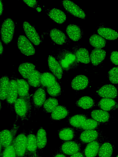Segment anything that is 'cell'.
Returning <instances> with one entry per match:
<instances>
[{
    "label": "cell",
    "instance_id": "cell-1",
    "mask_svg": "<svg viewBox=\"0 0 118 157\" xmlns=\"http://www.w3.org/2000/svg\"><path fill=\"white\" fill-rule=\"evenodd\" d=\"M40 82L41 86L46 89L50 95L56 97L61 94V86L57 78L51 73L47 72L41 74Z\"/></svg>",
    "mask_w": 118,
    "mask_h": 157
},
{
    "label": "cell",
    "instance_id": "cell-2",
    "mask_svg": "<svg viewBox=\"0 0 118 157\" xmlns=\"http://www.w3.org/2000/svg\"><path fill=\"white\" fill-rule=\"evenodd\" d=\"M56 58L63 70L65 71L76 68L79 63L73 53L65 49L60 50Z\"/></svg>",
    "mask_w": 118,
    "mask_h": 157
},
{
    "label": "cell",
    "instance_id": "cell-3",
    "mask_svg": "<svg viewBox=\"0 0 118 157\" xmlns=\"http://www.w3.org/2000/svg\"><path fill=\"white\" fill-rule=\"evenodd\" d=\"M15 112L22 120H28L31 115L32 104L30 96L24 97H18L14 105Z\"/></svg>",
    "mask_w": 118,
    "mask_h": 157
},
{
    "label": "cell",
    "instance_id": "cell-4",
    "mask_svg": "<svg viewBox=\"0 0 118 157\" xmlns=\"http://www.w3.org/2000/svg\"><path fill=\"white\" fill-rule=\"evenodd\" d=\"M16 120L10 130L5 129L0 134V155L12 142L14 138L16 136L19 126L17 124Z\"/></svg>",
    "mask_w": 118,
    "mask_h": 157
},
{
    "label": "cell",
    "instance_id": "cell-5",
    "mask_svg": "<svg viewBox=\"0 0 118 157\" xmlns=\"http://www.w3.org/2000/svg\"><path fill=\"white\" fill-rule=\"evenodd\" d=\"M15 25L10 18L6 19L2 24L1 28V35L2 41L7 44L12 40L14 32Z\"/></svg>",
    "mask_w": 118,
    "mask_h": 157
},
{
    "label": "cell",
    "instance_id": "cell-6",
    "mask_svg": "<svg viewBox=\"0 0 118 157\" xmlns=\"http://www.w3.org/2000/svg\"><path fill=\"white\" fill-rule=\"evenodd\" d=\"M81 147L80 142L71 140L65 141L62 143L58 151L69 157L81 151Z\"/></svg>",
    "mask_w": 118,
    "mask_h": 157
},
{
    "label": "cell",
    "instance_id": "cell-7",
    "mask_svg": "<svg viewBox=\"0 0 118 157\" xmlns=\"http://www.w3.org/2000/svg\"><path fill=\"white\" fill-rule=\"evenodd\" d=\"M27 135L24 130L16 137L14 142L16 157H24Z\"/></svg>",
    "mask_w": 118,
    "mask_h": 157
},
{
    "label": "cell",
    "instance_id": "cell-8",
    "mask_svg": "<svg viewBox=\"0 0 118 157\" xmlns=\"http://www.w3.org/2000/svg\"><path fill=\"white\" fill-rule=\"evenodd\" d=\"M18 97L17 79L14 77L10 79L9 89L6 99L7 104L13 109L15 103Z\"/></svg>",
    "mask_w": 118,
    "mask_h": 157
},
{
    "label": "cell",
    "instance_id": "cell-9",
    "mask_svg": "<svg viewBox=\"0 0 118 157\" xmlns=\"http://www.w3.org/2000/svg\"><path fill=\"white\" fill-rule=\"evenodd\" d=\"M36 136L32 130L27 135L26 149L24 157H37L38 154Z\"/></svg>",
    "mask_w": 118,
    "mask_h": 157
},
{
    "label": "cell",
    "instance_id": "cell-10",
    "mask_svg": "<svg viewBox=\"0 0 118 157\" xmlns=\"http://www.w3.org/2000/svg\"><path fill=\"white\" fill-rule=\"evenodd\" d=\"M17 44L19 49L24 55L30 56L35 54V50L33 46L25 36H19Z\"/></svg>",
    "mask_w": 118,
    "mask_h": 157
},
{
    "label": "cell",
    "instance_id": "cell-11",
    "mask_svg": "<svg viewBox=\"0 0 118 157\" xmlns=\"http://www.w3.org/2000/svg\"><path fill=\"white\" fill-rule=\"evenodd\" d=\"M62 4L69 13L73 16L82 19L86 18V16L84 12L77 5L70 0H64Z\"/></svg>",
    "mask_w": 118,
    "mask_h": 157
},
{
    "label": "cell",
    "instance_id": "cell-12",
    "mask_svg": "<svg viewBox=\"0 0 118 157\" xmlns=\"http://www.w3.org/2000/svg\"><path fill=\"white\" fill-rule=\"evenodd\" d=\"M97 94L103 98L114 99L117 97L118 90L116 88L111 84L105 85L97 91Z\"/></svg>",
    "mask_w": 118,
    "mask_h": 157
},
{
    "label": "cell",
    "instance_id": "cell-13",
    "mask_svg": "<svg viewBox=\"0 0 118 157\" xmlns=\"http://www.w3.org/2000/svg\"><path fill=\"white\" fill-rule=\"evenodd\" d=\"M100 131L97 129L84 130L80 134L79 139L81 143H88L101 137Z\"/></svg>",
    "mask_w": 118,
    "mask_h": 157
},
{
    "label": "cell",
    "instance_id": "cell-14",
    "mask_svg": "<svg viewBox=\"0 0 118 157\" xmlns=\"http://www.w3.org/2000/svg\"><path fill=\"white\" fill-rule=\"evenodd\" d=\"M23 27L25 34L30 41L35 45H39L41 42L40 37L34 28L27 21L23 22Z\"/></svg>",
    "mask_w": 118,
    "mask_h": 157
},
{
    "label": "cell",
    "instance_id": "cell-15",
    "mask_svg": "<svg viewBox=\"0 0 118 157\" xmlns=\"http://www.w3.org/2000/svg\"><path fill=\"white\" fill-rule=\"evenodd\" d=\"M101 137L92 142L88 143L83 153L85 157H95L98 153L100 146L103 143Z\"/></svg>",
    "mask_w": 118,
    "mask_h": 157
},
{
    "label": "cell",
    "instance_id": "cell-16",
    "mask_svg": "<svg viewBox=\"0 0 118 157\" xmlns=\"http://www.w3.org/2000/svg\"><path fill=\"white\" fill-rule=\"evenodd\" d=\"M89 83V79L87 76L80 75L76 76L73 79L71 82V86L74 90H81L87 87Z\"/></svg>",
    "mask_w": 118,
    "mask_h": 157
},
{
    "label": "cell",
    "instance_id": "cell-17",
    "mask_svg": "<svg viewBox=\"0 0 118 157\" xmlns=\"http://www.w3.org/2000/svg\"><path fill=\"white\" fill-rule=\"evenodd\" d=\"M46 98L45 89L42 86L38 88L32 96V103L34 108L36 109L40 108L44 104Z\"/></svg>",
    "mask_w": 118,
    "mask_h": 157
},
{
    "label": "cell",
    "instance_id": "cell-18",
    "mask_svg": "<svg viewBox=\"0 0 118 157\" xmlns=\"http://www.w3.org/2000/svg\"><path fill=\"white\" fill-rule=\"evenodd\" d=\"M49 68L53 75L59 80L63 75V69L57 60L53 56H49L48 59Z\"/></svg>",
    "mask_w": 118,
    "mask_h": 157
},
{
    "label": "cell",
    "instance_id": "cell-19",
    "mask_svg": "<svg viewBox=\"0 0 118 157\" xmlns=\"http://www.w3.org/2000/svg\"><path fill=\"white\" fill-rule=\"evenodd\" d=\"M72 51L79 62L85 64L90 62V55L88 50L85 48L75 45L73 46Z\"/></svg>",
    "mask_w": 118,
    "mask_h": 157
},
{
    "label": "cell",
    "instance_id": "cell-20",
    "mask_svg": "<svg viewBox=\"0 0 118 157\" xmlns=\"http://www.w3.org/2000/svg\"><path fill=\"white\" fill-rule=\"evenodd\" d=\"M66 32L69 37L75 41L81 39L83 35V32L81 28L75 24L68 25L66 29Z\"/></svg>",
    "mask_w": 118,
    "mask_h": 157
},
{
    "label": "cell",
    "instance_id": "cell-21",
    "mask_svg": "<svg viewBox=\"0 0 118 157\" xmlns=\"http://www.w3.org/2000/svg\"><path fill=\"white\" fill-rule=\"evenodd\" d=\"M91 116L93 119L99 124H107L109 121L110 115L107 112L102 109H95L91 113Z\"/></svg>",
    "mask_w": 118,
    "mask_h": 157
},
{
    "label": "cell",
    "instance_id": "cell-22",
    "mask_svg": "<svg viewBox=\"0 0 118 157\" xmlns=\"http://www.w3.org/2000/svg\"><path fill=\"white\" fill-rule=\"evenodd\" d=\"M49 35L52 40L57 44H64L68 41V39L65 33L56 28H53L50 31Z\"/></svg>",
    "mask_w": 118,
    "mask_h": 157
},
{
    "label": "cell",
    "instance_id": "cell-23",
    "mask_svg": "<svg viewBox=\"0 0 118 157\" xmlns=\"http://www.w3.org/2000/svg\"><path fill=\"white\" fill-rule=\"evenodd\" d=\"M106 55V52L103 49L95 48L93 50L90 55L92 64L94 66L100 64L104 60Z\"/></svg>",
    "mask_w": 118,
    "mask_h": 157
},
{
    "label": "cell",
    "instance_id": "cell-24",
    "mask_svg": "<svg viewBox=\"0 0 118 157\" xmlns=\"http://www.w3.org/2000/svg\"><path fill=\"white\" fill-rule=\"evenodd\" d=\"M38 151L39 153L45 147L47 142V133L42 127L38 129L36 136Z\"/></svg>",
    "mask_w": 118,
    "mask_h": 157
},
{
    "label": "cell",
    "instance_id": "cell-25",
    "mask_svg": "<svg viewBox=\"0 0 118 157\" xmlns=\"http://www.w3.org/2000/svg\"><path fill=\"white\" fill-rule=\"evenodd\" d=\"M97 105L102 110L106 112L118 109V103L112 99L103 98L99 101Z\"/></svg>",
    "mask_w": 118,
    "mask_h": 157
},
{
    "label": "cell",
    "instance_id": "cell-26",
    "mask_svg": "<svg viewBox=\"0 0 118 157\" xmlns=\"http://www.w3.org/2000/svg\"><path fill=\"white\" fill-rule=\"evenodd\" d=\"M69 111L65 106L58 105L52 112L50 119L53 121L61 120L67 117Z\"/></svg>",
    "mask_w": 118,
    "mask_h": 157
},
{
    "label": "cell",
    "instance_id": "cell-27",
    "mask_svg": "<svg viewBox=\"0 0 118 157\" xmlns=\"http://www.w3.org/2000/svg\"><path fill=\"white\" fill-rule=\"evenodd\" d=\"M48 14L51 19L59 24H63L66 20L65 13L62 11L57 8L49 10L48 12Z\"/></svg>",
    "mask_w": 118,
    "mask_h": 157
},
{
    "label": "cell",
    "instance_id": "cell-28",
    "mask_svg": "<svg viewBox=\"0 0 118 157\" xmlns=\"http://www.w3.org/2000/svg\"><path fill=\"white\" fill-rule=\"evenodd\" d=\"M97 32L99 35L108 40H114L118 38V33L109 28L100 27Z\"/></svg>",
    "mask_w": 118,
    "mask_h": 157
},
{
    "label": "cell",
    "instance_id": "cell-29",
    "mask_svg": "<svg viewBox=\"0 0 118 157\" xmlns=\"http://www.w3.org/2000/svg\"><path fill=\"white\" fill-rule=\"evenodd\" d=\"M17 84L18 97L30 96L29 84L27 81L23 79H17Z\"/></svg>",
    "mask_w": 118,
    "mask_h": 157
},
{
    "label": "cell",
    "instance_id": "cell-30",
    "mask_svg": "<svg viewBox=\"0 0 118 157\" xmlns=\"http://www.w3.org/2000/svg\"><path fill=\"white\" fill-rule=\"evenodd\" d=\"M59 138L65 141L73 140L76 136L74 130L71 128H62L58 131Z\"/></svg>",
    "mask_w": 118,
    "mask_h": 157
},
{
    "label": "cell",
    "instance_id": "cell-31",
    "mask_svg": "<svg viewBox=\"0 0 118 157\" xmlns=\"http://www.w3.org/2000/svg\"><path fill=\"white\" fill-rule=\"evenodd\" d=\"M87 119V116L83 114H77L70 117L68 120L69 124L77 129H81V126Z\"/></svg>",
    "mask_w": 118,
    "mask_h": 157
},
{
    "label": "cell",
    "instance_id": "cell-32",
    "mask_svg": "<svg viewBox=\"0 0 118 157\" xmlns=\"http://www.w3.org/2000/svg\"><path fill=\"white\" fill-rule=\"evenodd\" d=\"M35 69V66L33 64L28 62L21 63L18 68V71L22 76L26 79Z\"/></svg>",
    "mask_w": 118,
    "mask_h": 157
},
{
    "label": "cell",
    "instance_id": "cell-33",
    "mask_svg": "<svg viewBox=\"0 0 118 157\" xmlns=\"http://www.w3.org/2000/svg\"><path fill=\"white\" fill-rule=\"evenodd\" d=\"M10 79L7 75L2 76L0 79V98L1 100H6L9 89Z\"/></svg>",
    "mask_w": 118,
    "mask_h": 157
},
{
    "label": "cell",
    "instance_id": "cell-34",
    "mask_svg": "<svg viewBox=\"0 0 118 157\" xmlns=\"http://www.w3.org/2000/svg\"><path fill=\"white\" fill-rule=\"evenodd\" d=\"M112 145L108 142H103L100 148L99 157H112L113 152Z\"/></svg>",
    "mask_w": 118,
    "mask_h": 157
},
{
    "label": "cell",
    "instance_id": "cell-35",
    "mask_svg": "<svg viewBox=\"0 0 118 157\" xmlns=\"http://www.w3.org/2000/svg\"><path fill=\"white\" fill-rule=\"evenodd\" d=\"M95 103L94 100L91 97L88 96L81 98L76 102L77 106L84 109L91 108L94 106Z\"/></svg>",
    "mask_w": 118,
    "mask_h": 157
},
{
    "label": "cell",
    "instance_id": "cell-36",
    "mask_svg": "<svg viewBox=\"0 0 118 157\" xmlns=\"http://www.w3.org/2000/svg\"><path fill=\"white\" fill-rule=\"evenodd\" d=\"M90 44L96 48L101 49L104 47L106 44L105 39L99 35L93 34L90 37Z\"/></svg>",
    "mask_w": 118,
    "mask_h": 157
},
{
    "label": "cell",
    "instance_id": "cell-37",
    "mask_svg": "<svg viewBox=\"0 0 118 157\" xmlns=\"http://www.w3.org/2000/svg\"><path fill=\"white\" fill-rule=\"evenodd\" d=\"M41 74L39 71L35 69L27 79L29 85L33 87H38L41 85Z\"/></svg>",
    "mask_w": 118,
    "mask_h": 157
},
{
    "label": "cell",
    "instance_id": "cell-38",
    "mask_svg": "<svg viewBox=\"0 0 118 157\" xmlns=\"http://www.w3.org/2000/svg\"><path fill=\"white\" fill-rule=\"evenodd\" d=\"M57 99L53 98H49L45 101L43 106V111L45 113L52 112L58 105Z\"/></svg>",
    "mask_w": 118,
    "mask_h": 157
},
{
    "label": "cell",
    "instance_id": "cell-39",
    "mask_svg": "<svg viewBox=\"0 0 118 157\" xmlns=\"http://www.w3.org/2000/svg\"><path fill=\"white\" fill-rule=\"evenodd\" d=\"M99 123L93 119H87L82 124L81 129L84 130L97 129Z\"/></svg>",
    "mask_w": 118,
    "mask_h": 157
},
{
    "label": "cell",
    "instance_id": "cell-40",
    "mask_svg": "<svg viewBox=\"0 0 118 157\" xmlns=\"http://www.w3.org/2000/svg\"><path fill=\"white\" fill-rule=\"evenodd\" d=\"M16 136L15 137L11 143L4 151L0 157H16L14 142Z\"/></svg>",
    "mask_w": 118,
    "mask_h": 157
},
{
    "label": "cell",
    "instance_id": "cell-41",
    "mask_svg": "<svg viewBox=\"0 0 118 157\" xmlns=\"http://www.w3.org/2000/svg\"><path fill=\"white\" fill-rule=\"evenodd\" d=\"M108 75L109 80L112 83L118 84V67L111 69L108 71Z\"/></svg>",
    "mask_w": 118,
    "mask_h": 157
},
{
    "label": "cell",
    "instance_id": "cell-42",
    "mask_svg": "<svg viewBox=\"0 0 118 157\" xmlns=\"http://www.w3.org/2000/svg\"><path fill=\"white\" fill-rule=\"evenodd\" d=\"M111 62L116 65H118V51L112 52L110 56Z\"/></svg>",
    "mask_w": 118,
    "mask_h": 157
},
{
    "label": "cell",
    "instance_id": "cell-43",
    "mask_svg": "<svg viewBox=\"0 0 118 157\" xmlns=\"http://www.w3.org/2000/svg\"><path fill=\"white\" fill-rule=\"evenodd\" d=\"M23 1L29 6L33 8L37 4V2L36 0H23Z\"/></svg>",
    "mask_w": 118,
    "mask_h": 157
},
{
    "label": "cell",
    "instance_id": "cell-44",
    "mask_svg": "<svg viewBox=\"0 0 118 157\" xmlns=\"http://www.w3.org/2000/svg\"><path fill=\"white\" fill-rule=\"evenodd\" d=\"M69 157H85L83 152L81 151Z\"/></svg>",
    "mask_w": 118,
    "mask_h": 157
},
{
    "label": "cell",
    "instance_id": "cell-45",
    "mask_svg": "<svg viewBox=\"0 0 118 157\" xmlns=\"http://www.w3.org/2000/svg\"><path fill=\"white\" fill-rule=\"evenodd\" d=\"M66 155L57 151L53 155V157H67Z\"/></svg>",
    "mask_w": 118,
    "mask_h": 157
},
{
    "label": "cell",
    "instance_id": "cell-46",
    "mask_svg": "<svg viewBox=\"0 0 118 157\" xmlns=\"http://www.w3.org/2000/svg\"><path fill=\"white\" fill-rule=\"evenodd\" d=\"M3 10V4L1 0L0 1V15L1 16Z\"/></svg>",
    "mask_w": 118,
    "mask_h": 157
},
{
    "label": "cell",
    "instance_id": "cell-47",
    "mask_svg": "<svg viewBox=\"0 0 118 157\" xmlns=\"http://www.w3.org/2000/svg\"><path fill=\"white\" fill-rule=\"evenodd\" d=\"M4 51L3 46L2 45V42H0V55L1 56L2 54Z\"/></svg>",
    "mask_w": 118,
    "mask_h": 157
},
{
    "label": "cell",
    "instance_id": "cell-48",
    "mask_svg": "<svg viewBox=\"0 0 118 157\" xmlns=\"http://www.w3.org/2000/svg\"><path fill=\"white\" fill-rule=\"evenodd\" d=\"M37 10L39 12H40L41 11V9L40 7H37Z\"/></svg>",
    "mask_w": 118,
    "mask_h": 157
},
{
    "label": "cell",
    "instance_id": "cell-49",
    "mask_svg": "<svg viewBox=\"0 0 118 157\" xmlns=\"http://www.w3.org/2000/svg\"><path fill=\"white\" fill-rule=\"evenodd\" d=\"M37 157H42L40 155L39 153L37 155Z\"/></svg>",
    "mask_w": 118,
    "mask_h": 157
},
{
    "label": "cell",
    "instance_id": "cell-50",
    "mask_svg": "<svg viewBox=\"0 0 118 157\" xmlns=\"http://www.w3.org/2000/svg\"><path fill=\"white\" fill-rule=\"evenodd\" d=\"M2 103H1V101L0 102V109L1 110V109H2Z\"/></svg>",
    "mask_w": 118,
    "mask_h": 157
},
{
    "label": "cell",
    "instance_id": "cell-51",
    "mask_svg": "<svg viewBox=\"0 0 118 157\" xmlns=\"http://www.w3.org/2000/svg\"><path fill=\"white\" fill-rule=\"evenodd\" d=\"M116 157H118V154L117 155V156Z\"/></svg>",
    "mask_w": 118,
    "mask_h": 157
}]
</instances>
